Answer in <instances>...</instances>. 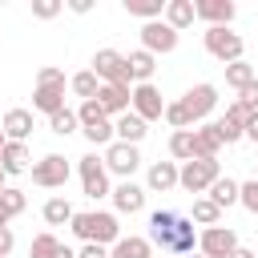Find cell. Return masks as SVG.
<instances>
[{"mask_svg": "<svg viewBox=\"0 0 258 258\" xmlns=\"http://www.w3.org/2000/svg\"><path fill=\"white\" fill-rule=\"evenodd\" d=\"M218 149H222V137H218L214 121L210 125H198L194 129V157H218Z\"/></svg>", "mask_w": 258, "mask_h": 258, "instance_id": "cell-24", "label": "cell"}, {"mask_svg": "<svg viewBox=\"0 0 258 258\" xmlns=\"http://www.w3.org/2000/svg\"><path fill=\"white\" fill-rule=\"evenodd\" d=\"M77 258H109V246H97V242H85L77 250Z\"/></svg>", "mask_w": 258, "mask_h": 258, "instance_id": "cell-42", "label": "cell"}, {"mask_svg": "<svg viewBox=\"0 0 258 258\" xmlns=\"http://www.w3.org/2000/svg\"><path fill=\"white\" fill-rule=\"evenodd\" d=\"M24 206H28V198H24V189H16V185H8V189L0 194V230H8V222H12L16 214H24Z\"/></svg>", "mask_w": 258, "mask_h": 258, "instance_id": "cell-25", "label": "cell"}, {"mask_svg": "<svg viewBox=\"0 0 258 258\" xmlns=\"http://www.w3.org/2000/svg\"><path fill=\"white\" fill-rule=\"evenodd\" d=\"M4 189H8V173L0 169V194H4Z\"/></svg>", "mask_w": 258, "mask_h": 258, "instance_id": "cell-48", "label": "cell"}, {"mask_svg": "<svg viewBox=\"0 0 258 258\" xmlns=\"http://www.w3.org/2000/svg\"><path fill=\"white\" fill-rule=\"evenodd\" d=\"M230 258H258V254H254V250H246V246H238V250H234Z\"/></svg>", "mask_w": 258, "mask_h": 258, "instance_id": "cell-46", "label": "cell"}, {"mask_svg": "<svg viewBox=\"0 0 258 258\" xmlns=\"http://www.w3.org/2000/svg\"><path fill=\"white\" fill-rule=\"evenodd\" d=\"M189 258H206V254H189Z\"/></svg>", "mask_w": 258, "mask_h": 258, "instance_id": "cell-50", "label": "cell"}, {"mask_svg": "<svg viewBox=\"0 0 258 258\" xmlns=\"http://www.w3.org/2000/svg\"><path fill=\"white\" fill-rule=\"evenodd\" d=\"M0 149H4V129H0Z\"/></svg>", "mask_w": 258, "mask_h": 258, "instance_id": "cell-49", "label": "cell"}, {"mask_svg": "<svg viewBox=\"0 0 258 258\" xmlns=\"http://www.w3.org/2000/svg\"><path fill=\"white\" fill-rule=\"evenodd\" d=\"M109 258H153V246H149V238H137V234H121L113 246H109Z\"/></svg>", "mask_w": 258, "mask_h": 258, "instance_id": "cell-22", "label": "cell"}, {"mask_svg": "<svg viewBox=\"0 0 258 258\" xmlns=\"http://www.w3.org/2000/svg\"><path fill=\"white\" fill-rule=\"evenodd\" d=\"M149 246H161V254H169V258L194 254V246H198L194 222L177 210H153L149 214Z\"/></svg>", "mask_w": 258, "mask_h": 258, "instance_id": "cell-1", "label": "cell"}, {"mask_svg": "<svg viewBox=\"0 0 258 258\" xmlns=\"http://www.w3.org/2000/svg\"><path fill=\"white\" fill-rule=\"evenodd\" d=\"M145 133H149V125H145L137 113H121V117L113 121V141H125V145H141V141H145Z\"/></svg>", "mask_w": 258, "mask_h": 258, "instance_id": "cell-16", "label": "cell"}, {"mask_svg": "<svg viewBox=\"0 0 258 258\" xmlns=\"http://www.w3.org/2000/svg\"><path fill=\"white\" fill-rule=\"evenodd\" d=\"M218 177H222L218 157H194V161H185V165L177 169V185H181L185 194H194V198H206V189H210Z\"/></svg>", "mask_w": 258, "mask_h": 258, "instance_id": "cell-3", "label": "cell"}, {"mask_svg": "<svg viewBox=\"0 0 258 258\" xmlns=\"http://www.w3.org/2000/svg\"><path fill=\"white\" fill-rule=\"evenodd\" d=\"M32 109L44 113V117L60 113L64 109V85H36L32 89Z\"/></svg>", "mask_w": 258, "mask_h": 258, "instance_id": "cell-17", "label": "cell"}, {"mask_svg": "<svg viewBox=\"0 0 258 258\" xmlns=\"http://www.w3.org/2000/svg\"><path fill=\"white\" fill-rule=\"evenodd\" d=\"M238 206H246L254 218H258V181H238Z\"/></svg>", "mask_w": 258, "mask_h": 258, "instance_id": "cell-35", "label": "cell"}, {"mask_svg": "<svg viewBox=\"0 0 258 258\" xmlns=\"http://www.w3.org/2000/svg\"><path fill=\"white\" fill-rule=\"evenodd\" d=\"M129 113H137L145 125L149 121H161V113H165V97H161V89L149 81V85H133V93H129Z\"/></svg>", "mask_w": 258, "mask_h": 258, "instance_id": "cell-9", "label": "cell"}, {"mask_svg": "<svg viewBox=\"0 0 258 258\" xmlns=\"http://www.w3.org/2000/svg\"><path fill=\"white\" fill-rule=\"evenodd\" d=\"M40 214H44V222H48V226H69L77 210H73V202H69V198H60V194H56V198H48V202H44V210H40Z\"/></svg>", "mask_w": 258, "mask_h": 258, "instance_id": "cell-27", "label": "cell"}, {"mask_svg": "<svg viewBox=\"0 0 258 258\" xmlns=\"http://www.w3.org/2000/svg\"><path fill=\"white\" fill-rule=\"evenodd\" d=\"M234 250H238V234L230 226H210L198 234V254L206 258H230Z\"/></svg>", "mask_w": 258, "mask_h": 258, "instance_id": "cell-10", "label": "cell"}, {"mask_svg": "<svg viewBox=\"0 0 258 258\" xmlns=\"http://www.w3.org/2000/svg\"><path fill=\"white\" fill-rule=\"evenodd\" d=\"M250 81H258V73H254V64H246V60H234V64H226V85L230 89H246Z\"/></svg>", "mask_w": 258, "mask_h": 258, "instance_id": "cell-31", "label": "cell"}, {"mask_svg": "<svg viewBox=\"0 0 258 258\" xmlns=\"http://www.w3.org/2000/svg\"><path fill=\"white\" fill-rule=\"evenodd\" d=\"M0 129H4V141H28V133H32V109H8L4 121H0Z\"/></svg>", "mask_w": 258, "mask_h": 258, "instance_id": "cell-18", "label": "cell"}, {"mask_svg": "<svg viewBox=\"0 0 258 258\" xmlns=\"http://www.w3.org/2000/svg\"><path fill=\"white\" fill-rule=\"evenodd\" d=\"M141 48L153 52V56H157V52L165 56V52L177 48V32H173L165 20H149V24H141Z\"/></svg>", "mask_w": 258, "mask_h": 258, "instance_id": "cell-13", "label": "cell"}, {"mask_svg": "<svg viewBox=\"0 0 258 258\" xmlns=\"http://www.w3.org/2000/svg\"><path fill=\"white\" fill-rule=\"evenodd\" d=\"M214 129H218V137H222V145H234V141H242V129L234 125V121H214Z\"/></svg>", "mask_w": 258, "mask_h": 258, "instance_id": "cell-39", "label": "cell"}, {"mask_svg": "<svg viewBox=\"0 0 258 258\" xmlns=\"http://www.w3.org/2000/svg\"><path fill=\"white\" fill-rule=\"evenodd\" d=\"M69 12H77V16L93 12V0H69Z\"/></svg>", "mask_w": 258, "mask_h": 258, "instance_id": "cell-45", "label": "cell"}, {"mask_svg": "<svg viewBox=\"0 0 258 258\" xmlns=\"http://www.w3.org/2000/svg\"><path fill=\"white\" fill-rule=\"evenodd\" d=\"M173 185H177V161H153L149 173H145V189L165 194V189H173Z\"/></svg>", "mask_w": 258, "mask_h": 258, "instance_id": "cell-21", "label": "cell"}, {"mask_svg": "<svg viewBox=\"0 0 258 258\" xmlns=\"http://www.w3.org/2000/svg\"><path fill=\"white\" fill-rule=\"evenodd\" d=\"M93 73H97L101 85H129V89H133L125 52H117V48H97V52H93Z\"/></svg>", "mask_w": 258, "mask_h": 258, "instance_id": "cell-6", "label": "cell"}, {"mask_svg": "<svg viewBox=\"0 0 258 258\" xmlns=\"http://www.w3.org/2000/svg\"><path fill=\"white\" fill-rule=\"evenodd\" d=\"M145 194H149V189L137 185V181H117L109 198H113V210H117V214H141V210H145Z\"/></svg>", "mask_w": 258, "mask_h": 258, "instance_id": "cell-14", "label": "cell"}, {"mask_svg": "<svg viewBox=\"0 0 258 258\" xmlns=\"http://www.w3.org/2000/svg\"><path fill=\"white\" fill-rule=\"evenodd\" d=\"M165 258H169V254H165Z\"/></svg>", "mask_w": 258, "mask_h": 258, "instance_id": "cell-52", "label": "cell"}, {"mask_svg": "<svg viewBox=\"0 0 258 258\" xmlns=\"http://www.w3.org/2000/svg\"><path fill=\"white\" fill-rule=\"evenodd\" d=\"M242 137H250V141L258 145V113H250V121H246V129H242Z\"/></svg>", "mask_w": 258, "mask_h": 258, "instance_id": "cell-44", "label": "cell"}, {"mask_svg": "<svg viewBox=\"0 0 258 258\" xmlns=\"http://www.w3.org/2000/svg\"><path fill=\"white\" fill-rule=\"evenodd\" d=\"M254 181H258V169H254Z\"/></svg>", "mask_w": 258, "mask_h": 258, "instance_id": "cell-51", "label": "cell"}, {"mask_svg": "<svg viewBox=\"0 0 258 258\" xmlns=\"http://www.w3.org/2000/svg\"><path fill=\"white\" fill-rule=\"evenodd\" d=\"M64 12V0H32V16L36 20H52Z\"/></svg>", "mask_w": 258, "mask_h": 258, "instance_id": "cell-37", "label": "cell"}, {"mask_svg": "<svg viewBox=\"0 0 258 258\" xmlns=\"http://www.w3.org/2000/svg\"><path fill=\"white\" fill-rule=\"evenodd\" d=\"M181 105H185V113H189V121L194 125H202L210 113H214V105H218V85H210V81H202V85H194L185 97H181Z\"/></svg>", "mask_w": 258, "mask_h": 258, "instance_id": "cell-11", "label": "cell"}, {"mask_svg": "<svg viewBox=\"0 0 258 258\" xmlns=\"http://www.w3.org/2000/svg\"><path fill=\"white\" fill-rule=\"evenodd\" d=\"M69 89H73L81 101H97V89H101V81H97V73H93V69H85V73H77V77L69 81Z\"/></svg>", "mask_w": 258, "mask_h": 258, "instance_id": "cell-32", "label": "cell"}, {"mask_svg": "<svg viewBox=\"0 0 258 258\" xmlns=\"http://www.w3.org/2000/svg\"><path fill=\"white\" fill-rule=\"evenodd\" d=\"M56 250H60L56 234H36L32 246H28V258H56Z\"/></svg>", "mask_w": 258, "mask_h": 258, "instance_id": "cell-34", "label": "cell"}, {"mask_svg": "<svg viewBox=\"0 0 258 258\" xmlns=\"http://www.w3.org/2000/svg\"><path fill=\"white\" fill-rule=\"evenodd\" d=\"M189 222H198V226H218L222 222V210L210 202V198H194V210H189Z\"/></svg>", "mask_w": 258, "mask_h": 258, "instance_id": "cell-30", "label": "cell"}, {"mask_svg": "<svg viewBox=\"0 0 258 258\" xmlns=\"http://www.w3.org/2000/svg\"><path fill=\"white\" fill-rule=\"evenodd\" d=\"M206 198H210L218 210H230V206H238V181H234V177H218V181L206 189Z\"/></svg>", "mask_w": 258, "mask_h": 258, "instance_id": "cell-26", "label": "cell"}, {"mask_svg": "<svg viewBox=\"0 0 258 258\" xmlns=\"http://www.w3.org/2000/svg\"><path fill=\"white\" fill-rule=\"evenodd\" d=\"M169 157H177L181 165L194 161V129H173L169 133Z\"/></svg>", "mask_w": 258, "mask_h": 258, "instance_id": "cell-29", "label": "cell"}, {"mask_svg": "<svg viewBox=\"0 0 258 258\" xmlns=\"http://www.w3.org/2000/svg\"><path fill=\"white\" fill-rule=\"evenodd\" d=\"M12 246H16L12 230H0V258H8V254H12Z\"/></svg>", "mask_w": 258, "mask_h": 258, "instance_id": "cell-43", "label": "cell"}, {"mask_svg": "<svg viewBox=\"0 0 258 258\" xmlns=\"http://www.w3.org/2000/svg\"><path fill=\"white\" fill-rule=\"evenodd\" d=\"M129 85H101L97 89V105L105 109V117H121V113H129Z\"/></svg>", "mask_w": 258, "mask_h": 258, "instance_id": "cell-15", "label": "cell"}, {"mask_svg": "<svg viewBox=\"0 0 258 258\" xmlns=\"http://www.w3.org/2000/svg\"><path fill=\"white\" fill-rule=\"evenodd\" d=\"M206 52L214 60H222V64H234V60H242L246 40L238 32H230V28H206Z\"/></svg>", "mask_w": 258, "mask_h": 258, "instance_id": "cell-8", "label": "cell"}, {"mask_svg": "<svg viewBox=\"0 0 258 258\" xmlns=\"http://www.w3.org/2000/svg\"><path fill=\"white\" fill-rule=\"evenodd\" d=\"M125 64H129V81H137V85H149L153 73H157V56L145 52V48H133V52L125 56Z\"/></svg>", "mask_w": 258, "mask_h": 258, "instance_id": "cell-19", "label": "cell"}, {"mask_svg": "<svg viewBox=\"0 0 258 258\" xmlns=\"http://www.w3.org/2000/svg\"><path fill=\"white\" fill-rule=\"evenodd\" d=\"M226 121H234L238 129H246V121H250V109H246V105H242V101L234 97V101L226 105Z\"/></svg>", "mask_w": 258, "mask_h": 258, "instance_id": "cell-38", "label": "cell"}, {"mask_svg": "<svg viewBox=\"0 0 258 258\" xmlns=\"http://www.w3.org/2000/svg\"><path fill=\"white\" fill-rule=\"evenodd\" d=\"M101 161H105V169L117 173L121 181H133V173L141 169V149H137V145H125V141H109Z\"/></svg>", "mask_w": 258, "mask_h": 258, "instance_id": "cell-7", "label": "cell"}, {"mask_svg": "<svg viewBox=\"0 0 258 258\" xmlns=\"http://www.w3.org/2000/svg\"><path fill=\"white\" fill-rule=\"evenodd\" d=\"M77 173H81V189H85V198H109L113 194V185H109V169H105V161L97 157V153H85V157H77Z\"/></svg>", "mask_w": 258, "mask_h": 258, "instance_id": "cell-5", "label": "cell"}, {"mask_svg": "<svg viewBox=\"0 0 258 258\" xmlns=\"http://www.w3.org/2000/svg\"><path fill=\"white\" fill-rule=\"evenodd\" d=\"M194 16L206 20V28H230V20L238 16L234 0H194Z\"/></svg>", "mask_w": 258, "mask_h": 258, "instance_id": "cell-12", "label": "cell"}, {"mask_svg": "<svg viewBox=\"0 0 258 258\" xmlns=\"http://www.w3.org/2000/svg\"><path fill=\"white\" fill-rule=\"evenodd\" d=\"M161 20L173 28V32H181V28H189L198 16H194V0H165V12H161Z\"/></svg>", "mask_w": 258, "mask_h": 258, "instance_id": "cell-23", "label": "cell"}, {"mask_svg": "<svg viewBox=\"0 0 258 258\" xmlns=\"http://www.w3.org/2000/svg\"><path fill=\"white\" fill-rule=\"evenodd\" d=\"M161 117H165V121H169V125H173V129H189V125H194V121H189V113H185V105H181V101H169V105H165V113H161Z\"/></svg>", "mask_w": 258, "mask_h": 258, "instance_id": "cell-36", "label": "cell"}, {"mask_svg": "<svg viewBox=\"0 0 258 258\" xmlns=\"http://www.w3.org/2000/svg\"><path fill=\"white\" fill-rule=\"evenodd\" d=\"M125 4V12L129 16H137V20H161V12H165V0H121Z\"/></svg>", "mask_w": 258, "mask_h": 258, "instance_id": "cell-28", "label": "cell"}, {"mask_svg": "<svg viewBox=\"0 0 258 258\" xmlns=\"http://www.w3.org/2000/svg\"><path fill=\"white\" fill-rule=\"evenodd\" d=\"M238 101H242V105H246L250 113H258V81H250V85H246V89L238 93Z\"/></svg>", "mask_w": 258, "mask_h": 258, "instance_id": "cell-41", "label": "cell"}, {"mask_svg": "<svg viewBox=\"0 0 258 258\" xmlns=\"http://www.w3.org/2000/svg\"><path fill=\"white\" fill-rule=\"evenodd\" d=\"M36 85H64V73H60L56 64H44V69L36 73Z\"/></svg>", "mask_w": 258, "mask_h": 258, "instance_id": "cell-40", "label": "cell"}, {"mask_svg": "<svg viewBox=\"0 0 258 258\" xmlns=\"http://www.w3.org/2000/svg\"><path fill=\"white\" fill-rule=\"evenodd\" d=\"M69 230H73L81 242H97V246H113V242L121 238V222H117V214H109V210H81V214H73Z\"/></svg>", "mask_w": 258, "mask_h": 258, "instance_id": "cell-2", "label": "cell"}, {"mask_svg": "<svg viewBox=\"0 0 258 258\" xmlns=\"http://www.w3.org/2000/svg\"><path fill=\"white\" fill-rule=\"evenodd\" d=\"M28 173H32V185H40V189H64L73 165L64 161V153H44L40 161L28 165Z\"/></svg>", "mask_w": 258, "mask_h": 258, "instance_id": "cell-4", "label": "cell"}, {"mask_svg": "<svg viewBox=\"0 0 258 258\" xmlns=\"http://www.w3.org/2000/svg\"><path fill=\"white\" fill-rule=\"evenodd\" d=\"M56 258H77V250H69V246H60V250H56Z\"/></svg>", "mask_w": 258, "mask_h": 258, "instance_id": "cell-47", "label": "cell"}, {"mask_svg": "<svg viewBox=\"0 0 258 258\" xmlns=\"http://www.w3.org/2000/svg\"><path fill=\"white\" fill-rule=\"evenodd\" d=\"M48 129H52L56 137L77 133V129H81V125H77V109H60V113H52V117H48Z\"/></svg>", "mask_w": 258, "mask_h": 258, "instance_id": "cell-33", "label": "cell"}, {"mask_svg": "<svg viewBox=\"0 0 258 258\" xmlns=\"http://www.w3.org/2000/svg\"><path fill=\"white\" fill-rule=\"evenodd\" d=\"M28 145L24 141H4V149H0V169L12 177V173H28Z\"/></svg>", "mask_w": 258, "mask_h": 258, "instance_id": "cell-20", "label": "cell"}]
</instances>
